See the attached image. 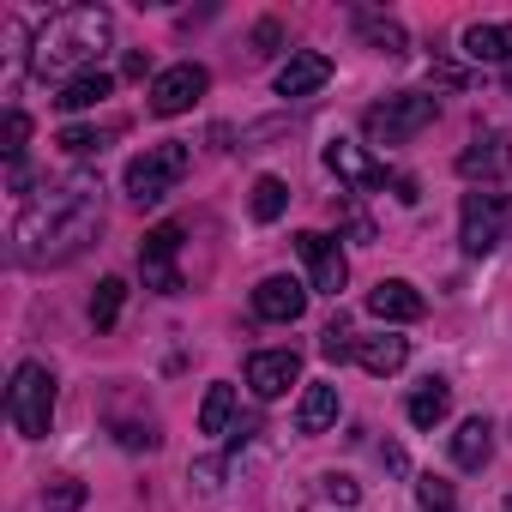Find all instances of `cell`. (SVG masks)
I'll use <instances>...</instances> for the list:
<instances>
[{"mask_svg": "<svg viewBox=\"0 0 512 512\" xmlns=\"http://www.w3.org/2000/svg\"><path fill=\"white\" fill-rule=\"evenodd\" d=\"M302 380V356L296 350H260V356H247V386H253V398H284L290 386Z\"/></svg>", "mask_w": 512, "mask_h": 512, "instance_id": "cell-13", "label": "cell"}, {"mask_svg": "<svg viewBox=\"0 0 512 512\" xmlns=\"http://www.w3.org/2000/svg\"><path fill=\"white\" fill-rule=\"evenodd\" d=\"M43 506H49V512H79V506H85V482H79V476H55L49 494H43Z\"/></svg>", "mask_w": 512, "mask_h": 512, "instance_id": "cell-28", "label": "cell"}, {"mask_svg": "<svg viewBox=\"0 0 512 512\" xmlns=\"http://www.w3.org/2000/svg\"><path fill=\"white\" fill-rule=\"evenodd\" d=\"M350 25H356V37H362L368 49H380V55H404V49H410V37H404V25H398L392 13H374V7H356V13H350Z\"/></svg>", "mask_w": 512, "mask_h": 512, "instance_id": "cell-18", "label": "cell"}, {"mask_svg": "<svg viewBox=\"0 0 512 512\" xmlns=\"http://www.w3.org/2000/svg\"><path fill=\"white\" fill-rule=\"evenodd\" d=\"M296 253L308 260V278H314L320 296H344V284H350V260H344L338 235H326V229H302V235H296Z\"/></svg>", "mask_w": 512, "mask_h": 512, "instance_id": "cell-8", "label": "cell"}, {"mask_svg": "<svg viewBox=\"0 0 512 512\" xmlns=\"http://www.w3.org/2000/svg\"><path fill=\"white\" fill-rule=\"evenodd\" d=\"M320 356H326V362H344V356H356V338H350V326H344V320H332V326L320 332Z\"/></svg>", "mask_w": 512, "mask_h": 512, "instance_id": "cell-30", "label": "cell"}, {"mask_svg": "<svg viewBox=\"0 0 512 512\" xmlns=\"http://www.w3.org/2000/svg\"><path fill=\"white\" fill-rule=\"evenodd\" d=\"M115 91V73H79V79H67L61 91H55V109H67V115H79V109H97L103 97Z\"/></svg>", "mask_w": 512, "mask_h": 512, "instance_id": "cell-22", "label": "cell"}, {"mask_svg": "<svg viewBox=\"0 0 512 512\" xmlns=\"http://www.w3.org/2000/svg\"><path fill=\"white\" fill-rule=\"evenodd\" d=\"M25 139H31V115H25V109H7V133H0L7 163H25Z\"/></svg>", "mask_w": 512, "mask_h": 512, "instance_id": "cell-29", "label": "cell"}, {"mask_svg": "<svg viewBox=\"0 0 512 512\" xmlns=\"http://www.w3.org/2000/svg\"><path fill=\"white\" fill-rule=\"evenodd\" d=\"M115 133H121V127H61V139H55V145H61L67 157H103Z\"/></svg>", "mask_w": 512, "mask_h": 512, "instance_id": "cell-25", "label": "cell"}, {"mask_svg": "<svg viewBox=\"0 0 512 512\" xmlns=\"http://www.w3.org/2000/svg\"><path fill=\"white\" fill-rule=\"evenodd\" d=\"M199 434H235V386L217 380L199 404Z\"/></svg>", "mask_w": 512, "mask_h": 512, "instance_id": "cell-24", "label": "cell"}, {"mask_svg": "<svg viewBox=\"0 0 512 512\" xmlns=\"http://www.w3.org/2000/svg\"><path fill=\"white\" fill-rule=\"evenodd\" d=\"M121 302H127V284H121V278H103V284H97V296H91V326H97V332H109V326L121 320Z\"/></svg>", "mask_w": 512, "mask_h": 512, "instance_id": "cell-26", "label": "cell"}, {"mask_svg": "<svg viewBox=\"0 0 512 512\" xmlns=\"http://www.w3.org/2000/svg\"><path fill=\"white\" fill-rule=\"evenodd\" d=\"M488 458H494V422L488 416H464L452 428V464L458 470H482Z\"/></svg>", "mask_w": 512, "mask_h": 512, "instance_id": "cell-17", "label": "cell"}, {"mask_svg": "<svg viewBox=\"0 0 512 512\" xmlns=\"http://www.w3.org/2000/svg\"><path fill=\"white\" fill-rule=\"evenodd\" d=\"M326 169L344 181V187H356V193H374V187H386V163L380 157H368V145H356V139H326Z\"/></svg>", "mask_w": 512, "mask_h": 512, "instance_id": "cell-11", "label": "cell"}, {"mask_svg": "<svg viewBox=\"0 0 512 512\" xmlns=\"http://www.w3.org/2000/svg\"><path fill=\"white\" fill-rule=\"evenodd\" d=\"M326 79H332V61H326L320 49H296V55L278 67V97H290V103H296V97H314Z\"/></svg>", "mask_w": 512, "mask_h": 512, "instance_id": "cell-15", "label": "cell"}, {"mask_svg": "<svg viewBox=\"0 0 512 512\" xmlns=\"http://www.w3.org/2000/svg\"><path fill=\"white\" fill-rule=\"evenodd\" d=\"M464 181H476V187H500L506 175H512V133H476L464 151H458V163H452Z\"/></svg>", "mask_w": 512, "mask_h": 512, "instance_id": "cell-10", "label": "cell"}, {"mask_svg": "<svg viewBox=\"0 0 512 512\" xmlns=\"http://www.w3.org/2000/svg\"><path fill=\"white\" fill-rule=\"evenodd\" d=\"M416 500H422V512H452L458 506V494H452V482L446 476H416Z\"/></svg>", "mask_w": 512, "mask_h": 512, "instance_id": "cell-27", "label": "cell"}, {"mask_svg": "<svg viewBox=\"0 0 512 512\" xmlns=\"http://www.w3.org/2000/svg\"><path fill=\"white\" fill-rule=\"evenodd\" d=\"M247 211H253V223H278V217L290 211V181H284V175H260V181H253Z\"/></svg>", "mask_w": 512, "mask_h": 512, "instance_id": "cell-23", "label": "cell"}, {"mask_svg": "<svg viewBox=\"0 0 512 512\" xmlns=\"http://www.w3.org/2000/svg\"><path fill=\"white\" fill-rule=\"evenodd\" d=\"M187 169H193V151H187L181 139H157V145H145V151L127 163L121 187H127L133 205H163V199L187 181Z\"/></svg>", "mask_w": 512, "mask_h": 512, "instance_id": "cell-3", "label": "cell"}, {"mask_svg": "<svg viewBox=\"0 0 512 512\" xmlns=\"http://www.w3.org/2000/svg\"><path fill=\"white\" fill-rule=\"evenodd\" d=\"M320 500H332V506H356V500H362V488H356L350 476L326 470V476H320Z\"/></svg>", "mask_w": 512, "mask_h": 512, "instance_id": "cell-31", "label": "cell"}, {"mask_svg": "<svg viewBox=\"0 0 512 512\" xmlns=\"http://www.w3.org/2000/svg\"><path fill=\"white\" fill-rule=\"evenodd\" d=\"M109 43H115L109 7H61V13L37 31V43H31V73L67 85V79H79V73H97V61L109 55Z\"/></svg>", "mask_w": 512, "mask_h": 512, "instance_id": "cell-2", "label": "cell"}, {"mask_svg": "<svg viewBox=\"0 0 512 512\" xmlns=\"http://www.w3.org/2000/svg\"><path fill=\"white\" fill-rule=\"evenodd\" d=\"M145 67H151V55H139V49L121 61V73H127V79H145Z\"/></svg>", "mask_w": 512, "mask_h": 512, "instance_id": "cell-33", "label": "cell"}, {"mask_svg": "<svg viewBox=\"0 0 512 512\" xmlns=\"http://www.w3.org/2000/svg\"><path fill=\"white\" fill-rule=\"evenodd\" d=\"M458 43L476 67H506L512 61V25H470Z\"/></svg>", "mask_w": 512, "mask_h": 512, "instance_id": "cell-20", "label": "cell"}, {"mask_svg": "<svg viewBox=\"0 0 512 512\" xmlns=\"http://www.w3.org/2000/svg\"><path fill=\"white\" fill-rule=\"evenodd\" d=\"M434 121H440V97H428V91H392V97L368 103L362 133H368V145H410Z\"/></svg>", "mask_w": 512, "mask_h": 512, "instance_id": "cell-4", "label": "cell"}, {"mask_svg": "<svg viewBox=\"0 0 512 512\" xmlns=\"http://www.w3.org/2000/svg\"><path fill=\"white\" fill-rule=\"evenodd\" d=\"M253 314H260V320H272V326H290V320H302V314H308V284H296L290 272H272V278H260V284H253Z\"/></svg>", "mask_w": 512, "mask_h": 512, "instance_id": "cell-12", "label": "cell"}, {"mask_svg": "<svg viewBox=\"0 0 512 512\" xmlns=\"http://www.w3.org/2000/svg\"><path fill=\"white\" fill-rule=\"evenodd\" d=\"M506 85H512V61H506Z\"/></svg>", "mask_w": 512, "mask_h": 512, "instance_id": "cell-35", "label": "cell"}, {"mask_svg": "<svg viewBox=\"0 0 512 512\" xmlns=\"http://www.w3.org/2000/svg\"><path fill=\"white\" fill-rule=\"evenodd\" d=\"M368 314L386 320V326H410V320L428 314V302H422V290H416L410 278H380V284L368 290Z\"/></svg>", "mask_w": 512, "mask_h": 512, "instance_id": "cell-14", "label": "cell"}, {"mask_svg": "<svg viewBox=\"0 0 512 512\" xmlns=\"http://www.w3.org/2000/svg\"><path fill=\"white\" fill-rule=\"evenodd\" d=\"M332 422H338V386L332 380H314L302 392V404H296V428L302 434H326Z\"/></svg>", "mask_w": 512, "mask_h": 512, "instance_id": "cell-21", "label": "cell"}, {"mask_svg": "<svg viewBox=\"0 0 512 512\" xmlns=\"http://www.w3.org/2000/svg\"><path fill=\"white\" fill-rule=\"evenodd\" d=\"M506 512H512V494H506Z\"/></svg>", "mask_w": 512, "mask_h": 512, "instance_id": "cell-36", "label": "cell"}, {"mask_svg": "<svg viewBox=\"0 0 512 512\" xmlns=\"http://www.w3.org/2000/svg\"><path fill=\"white\" fill-rule=\"evenodd\" d=\"M211 91V73L199 67V61H181V67H163L157 79H151V115H187L199 97Z\"/></svg>", "mask_w": 512, "mask_h": 512, "instance_id": "cell-9", "label": "cell"}, {"mask_svg": "<svg viewBox=\"0 0 512 512\" xmlns=\"http://www.w3.org/2000/svg\"><path fill=\"white\" fill-rule=\"evenodd\" d=\"M506 217H512L506 193H494V187L464 193V205H458V247L470 253V260H488V253L506 241Z\"/></svg>", "mask_w": 512, "mask_h": 512, "instance_id": "cell-6", "label": "cell"}, {"mask_svg": "<svg viewBox=\"0 0 512 512\" xmlns=\"http://www.w3.org/2000/svg\"><path fill=\"white\" fill-rule=\"evenodd\" d=\"M278 43H284L278 19H260V25H253V61H266V55H278Z\"/></svg>", "mask_w": 512, "mask_h": 512, "instance_id": "cell-32", "label": "cell"}, {"mask_svg": "<svg viewBox=\"0 0 512 512\" xmlns=\"http://www.w3.org/2000/svg\"><path fill=\"white\" fill-rule=\"evenodd\" d=\"M404 416H410V422H416L422 434H434V428H440V422L452 416V386H446L440 374H428V380H422V386H416V392L404 398Z\"/></svg>", "mask_w": 512, "mask_h": 512, "instance_id": "cell-16", "label": "cell"}, {"mask_svg": "<svg viewBox=\"0 0 512 512\" xmlns=\"http://www.w3.org/2000/svg\"><path fill=\"white\" fill-rule=\"evenodd\" d=\"M356 362L368 368V374H398L404 362H410V338H398V332H374V338H356Z\"/></svg>", "mask_w": 512, "mask_h": 512, "instance_id": "cell-19", "label": "cell"}, {"mask_svg": "<svg viewBox=\"0 0 512 512\" xmlns=\"http://www.w3.org/2000/svg\"><path fill=\"white\" fill-rule=\"evenodd\" d=\"M181 223H157V229H145V241H139V278H145V290H157V296H181L187 284H181Z\"/></svg>", "mask_w": 512, "mask_h": 512, "instance_id": "cell-7", "label": "cell"}, {"mask_svg": "<svg viewBox=\"0 0 512 512\" xmlns=\"http://www.w3.org/2000/svg\"><path fill=\"white\" fill-rule=\"evenodd\" d=\"M103 235V181L97 175H61L25 211L13 217V260L19 266H67Z\"/></svg>", "mask_w": 512, "mask_h": 512, "instance_id": "cell-1", "label": "cell"}, {"mask_svg": "<svg viewBox=\"0 0 512 512\" xmlns=\"http://www.w3.org/2000/svg\"><path fill=\"white\" fill-rule=\"evenodd\" d=\"M434 79H440V85H464V67H452V61H434Z\"/></svg>", "mask_w": 512, "mask_h": 512, "instance_id": "cell-34", "label": "cell"}, {"mask_svg": "<svg viewBox=\"0 0 512 512\" xmlns=\"http://www.w3.org/2000/svg\"><path fill=\"white\" fill-rule=\"evenodd\" d=\"M7 422H13L25 440H49V428H55V374H49L43 362H19V368H13Z\"/></svg>", "mask_w": 512, "mask_h": 512, "instance_id": "cell-5", "label": "cell"}]
</instances>
